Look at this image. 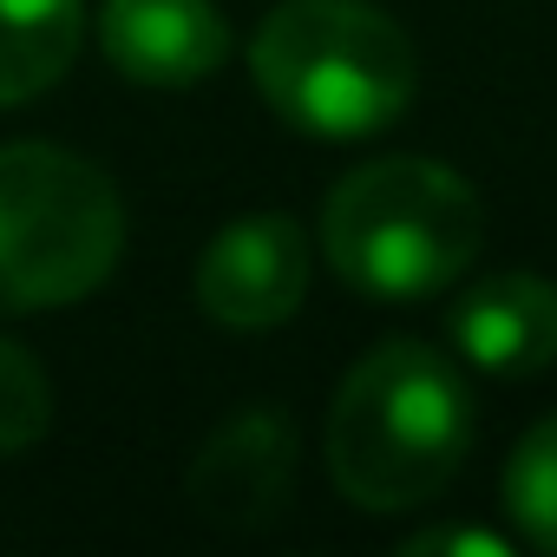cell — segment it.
I'll return each mask as SVG.
<instances>
[{
    "instance_id": "ba28073f",
    "label": "cell",
    "mask_w": 557,
    "mask_h": 557,
    "mask_svg": "<svg viewBox=\"0 0 557 557\" xmlns=\"http://www.w3.org/2000/svg\"><path fill=\"white\" fill-rule=\"evenodd\" d=\"M453 348L498 381L544 374L557 361V283L524 269L472 283L453 302Z\"/></svg>"
},
{
    "instance_id": "3957f363",
    "label": "cell",
    "mask_w": 557,
    "mask_h": 557,
    "mask_svg": "<svg viewBox=\"0 0 557 557\" xmlns=\"http://www.w3.org/2000/svg\"><path fill=\"white\" fill-rule=\"evenodd\" d=\"M485 236L479 190L433 158H374L322 203V249L348 289L374 302H420L453 289Z\"/></svg>"
},
{
    "instance_id": "8fae6325",
    "label": "cell",
    "mask_w": 557,
    "mask_h": 557,
    "mask_svg": "<svg viewBox=\"0 0 557 557\" xmlns=\"http://www.w3.org/2000/svg\"><path fill=\"white\" fill-rule=\"evenodd\" d=\"M53 426V381L47 368L21 348V342H0V459L34 453Z\"/></svg>"
},
{
    "instance_id": "6da1fadb",
    "label": "cell",
    "mask_w": 557,
    "mask_h": 557,
    "mask_svg": "<svg viewBox=\"0 0 557 557\" xmlns=\"http://www.w3.org/2000/svg\"><path fill=\"white\" fill-rule=\"evenodd\" d=\"M472 453V394L440 348L381 342L329 407V479L361 511H413Z\"/></svg>"
},
{
    "instance_id": "7a4b0ae2",
    "label": "cell",
    "mask_w": 557,
    "mask_h": 557,
    "mask_svg": "<svg viewBox=\"0 0 557 557\" xmlns=\"http://www.w3.org/2000/svg\"><path fill=\"white\" fill-rule=\"evenodd\" d=\"M249 73L275 119L329 145L387 132L420 92L413 40L368 0H283L249 47Z\"/></svg>"
},
{
    "instance_id": "52a82bcc",
    "label": "cell",
    "mask_w": 557,
    "mask_h": 557,
    "mask_svg": "<svg viewBox=\"0 0 557 557\" xmlns=\"http://www.w3.org/2000/svg\"><path fill=\"white\" fill-rule=\"evenodd\" d=\"M99 47L132 86L184 92L223 66L230 27L210 0H106Z\"/></svg>"
},
{
    "instance_id": "5b68a950",
    "label": "cell",
    "mask_w": 557,
    "mask_h": 557,
    "mask_svg": "<svg viewBox=\"0 0 557 557\" xmlns=\"http://www.w3.org/2000/svg\"><path fill=\"white\" fill-rule=\"evenodd\" d=\"M309 296V230L296 216H243L197 256V309L223 329H275Z\"/></svg>"
},
{
    "instance_id": "9c48e42d",
    "label": "cell",
    "mask_w": 557,
    "mask_h": 557,
    "mask_svg": "<svg viewBox=\"0 0 557 557\" xmlns=\"http://www.w3.org/2000/svg\"><path fill=\"white\" fill-rule=\"evenodd\" d=\"M86 40V0H0V106H27L66 79Z\"/></svg>"
},
{
    "instance_id": "8992f818",
    "label": "cell",
    "mask_w": 557,
    "mask_h": 557,
    "mask_svg": "<svg viewBox=\"0 0 557 557\" xmlns=\"http://www.w3.org/2000/svg\"><path fill=\"white\" fill-rule=\"evenodd\" d=\"M296 492V426L275 407H249L216 426L190 466V505L223 531L275 524Z\"/></svg>"
},
{
    "instance_id": "30bf717a",
    "label": "cell",
    "mask_w": 557,
    "mask_h": 557,
    "mask_svg": "<svg viewBox=\"0 0 557 557\" xmlns=\"http://www.w3.org/2000/svg\"><path fill=\"white\" fill-rule=\"evenodd\" d=\"M505 511H511V524L524 531V544H537V550L557 557V413L537 420V426L511 446V466H505Z\"/></svg>"
},
{
    "instance_id": "277c9868",
    "label": "cell",
    "mask_w": 557,
    "mask_h": 557,
    "mask_svg": "<svg viewBox=\"0 0 557 557\" xmlns=\"http://www.w3.org/2000/svg\"><path fill=\"white\" fill-rule=\"evenodd\" d=\"M125 249V203L60 145H0V315L92 296Z\"/></svg>"
},
{
    "instance_id": "7c38bea8",
    "label": "cell",
    "mask_w": 557,
    "mask_h": 557,
    "mask_svg": "<svg viewBox=\"0 0 557 557\" xmlns=\"http://www.w3.org/2000/svg\"><path fill=\"white\" fill-rule=\"evenodd\" d=\"M407 557H505L511 544L505 537H492V531H472V524H440V531H413L407 544H400Z\"/></svg>"
}]
</instances>
